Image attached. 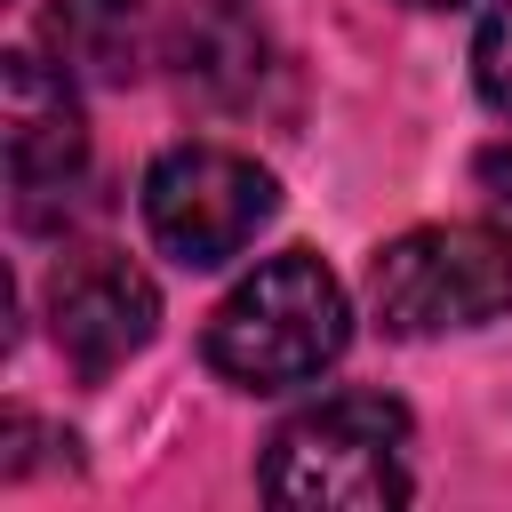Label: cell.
Here are the masks:
<instances>
[{
    "instance_id": "obj_6",
    "label": "cell",
    "mask_w": 512,
    "mask_h": 512,
    "mask_svg": "<svg viewBox=\"0 0 512 512\" xmlns=\"http://www.w3.org/2000/svg\"><path fill=\"white\" fill-rule=\"evenodd\" d=\"M160 296L120 248H72L48 272V336L80 376H112L128 352L152 344Z\"/></svg>"
},
{
    "instance_id": "obj_10",
    "label": "cell",
    "mask_w": 512,
    "mask_h": 512,
    "mask_svg": "<svg viewBox=\"0 0 512 512\" xmlns=\"http://www.w3.org/2000/svg\"><path fill=\"white\" fill-rule=\"evenodd\" d=\"M480 192H488V216H496V232L512 248V152H488L480 160Z\"/></svg>"
},
{
    "instance_id": "obj_2",
    "label": "cell",
    "mask_w": 512,
    "mask_h": 512,
    "mask_svg": "<svg viewBox=\"0 0 512 512\" xmlns=\"http://www.w3.org/2000/svg\"><path fill=\"white\" fill-rule=\"evenodd\" d=\"M264 496L296 512H384L408 504V408L384 392H336L280 424Z\"/></svg>"
},
{
    "instance_id": "obj_7",
    "label": "cell",
    "mask_w": 512,
    "mask_h": 512,
    "mask_svg": "<svg viewBox=\"0 0 512 512\" xmlns=\"http://www.w3.org/2000/svg\"><path fill=\"white\" fill-rule=\"evenodd\" d=\"M168 56H176V80L208 104H248L256 80L272 72V40H264L256 8H240V0L184 8L176 32H168Z\"/></svg>"
},
{
    "instance_id": "obj_5",
    "label": "cell",
    "mask_w": 512,
    "mask_h": 512,
    "mask_svg": "<svg viewBox=\"0 0 512 512\" xmlns=\"http://www.w3.org/2000/svg\"><path fill=\"white\" fill-rule=\"evenodd\" d=\"M0 152H8V192L24 224H56V208L72 200L80 168H88V128L80 104L64 88V64L40 56H0Z\"/></svg>"
},
{
    "instance_id": "obj_3",
    "label": "cell",
    "mask_w": 512,
    "mask_h": 512,
    "mask_svg": "<svg viewBox=\"0 0 512 512\" xmlns=\"http://www.w3.org/2000/svg\"><path fill=\"white\" fill-rule=\"evenodd\" d=\"M368 296H376V320L392 336L480 328L512 304V248H504V232L424 224V232H400L368 264Z\"/></svg>"
},
{
    "instance_id": "obj_4",
    "label": "cell",
    "mask_w": 512,
    "mask_h": 512,
    "mask_svg": "<svg viewBox=\"0 0 512 512\" xmlns=\"http://www.w3.org/2000/svg\"><path fill=\"white\" fill-rule=\"evenodd\" d=\"M272 208H280L272 176L224 144H176L144 168V232L192 272L232 264L264 232Z\"/></svg>"
},
{
    "instance_id": "obj_9",
    "label": "cell",
    "mask_w": 512,
    "mask_h": 512,
    "mask_svg": "<svg viewBox=\"0 0 512 512\" xmlns=\"http://www.w3.org/2000/svg\"><path fill=\"white\" fill-rule=\"evenodd\" d=\"M472 72H480V96H488L496 112H512V0H496V8L480 16Z\"/></svg>"
},
{
    "instance_id": "obj_11",
    "label": "cell",
    "mask_w": 512,
    "mask_h": 512,
    "mask_svg": "<svg viewBox=\"0 0 512 512\" xmlns=\"http://www.w3.org/2000/svg\"><path fill=\"white\" fill-rule=\"evenodd\" d=\"M424 8H448V0H424Z\"/></svg>"
},
{
    "instance_id": "obj_1",
    "label": "cell",
    "mask_w": 512,
    "mask_h": 512,
    "mask_svg": "<svg viewBox=\"0 0 512 512\" xmlns=\"http://www.w3.org/2000/svg\"><path fill=\"white\" fill-rule=\"evenodd\" d=\"M352 336V312H344V288L320 256L288 248L272 264H256L208 320V360L216 376L248 384V392H288L304 376H320Z\"/></svg>"
},
{
    "instance_id": "obj_8",
    "label": "cell",
    "mask_w": 512,
    "mask_h": 512,
    "mask_svg": "<svg viewBox=\"0 0 512 512\" xmlns=\"http://www.w3.org/2000/svg\"><path fill=\"white\" fill-rule=\"evenodd\" d=\"M40 40L72 80L128 88L144 72L152 24H144V0H48L40 8Z\"/></svg>"
}]
</instances>
